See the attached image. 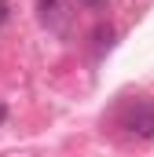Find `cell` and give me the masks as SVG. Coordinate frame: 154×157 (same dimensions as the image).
Here are the masks:
<instances>
[{"label": "cell", "mask_w": 154, "mask_h": 157, "mask_svg": "<svg viewBox=\"0 0 154 157\" xmlns=\"http://www.w3.org/2000/svg\"><path fill=\"white\" fill-rule=\"evenodd\" d=\"M110 40H114V29H110V26H99V29H95V48H99V51L110 48Z\"/></svg>", "instance_id": "3"}, {"label": "cell", "mask_w": 154, "mask_h": 157, "mask_svg": "<svg viewBox=\"0 0 154 157\" xmlns=\"http://www.w3.org/2000/svg\"><path fill=\"white\" fill-rule=\"evenodd\" d=\"M7 18H11V4H7V0H0V26H4Z\"/></svg>", "instance_id": "4"}, {"label": "cell", "mask_w": 154, "mask_h": 157, "mask_svg": "<svg viewBox=\"0 0 154 157\" xmlns=\"http://www.w3.org/2000/svg\"><path fill=\"white\" fill-rule=\"evenodd\" d=\"M4 117H7V106H4V102H0V124H4Z\"/></svg>", "instance_id": "6"}, {"label": "cell", "mask_w": 154, "mask_h": 157, "mask_svg": "<svg viewBox=\"0 0 154 157\" xmlns=\"http://www.w3.org/2000/svg\"><path fill=\"white\" fill-rule=\"evenodd\" d=\"M37 11L48 26H55V15H59V0H37Z\"/></svg>", "instance_id": "2"}, {"label": "cell", "mask_w": 154, "mask_h": 157, "mask_svg": "<svg viewBox=\"0 0 154 157\" xmlns=\"http://www.w3.org/2000/svg\"><path fill=\"white\" fill-rule=\"evenodd\" d=\"M77 4H84V7H103L107 0H77Z\"/></svg>", "instance_id": "5"}, {"label": "cell", "mask_w": 154, "mask_h": 157, "mask_svg": "<svg viewBox=\"0 0 154 157\" xmlns=\"http://www.w3.org/2000/svg\"><path fill=\"white\" fill-rule=\"evenodd\" d=\"M121 128L136 139H154V99H132L121 110Z\"/></svg>", "instance_id": "1"}]
</instances>
